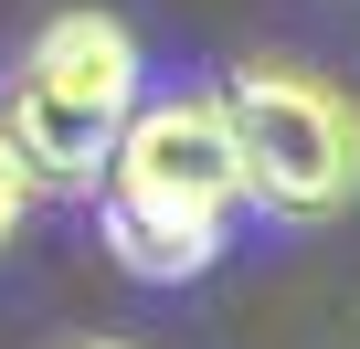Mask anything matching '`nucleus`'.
<instances>
[{
	"label": "nucleus",
	"instance_id": "1",
	"mask_svg": "<svg viewBox=\"0 0 360 349\" xmlns=\"http://www.w3.org/2000/svg\"><path fill=\"white\" fill-rule=\"evenodd\" d=\"M244 159L223 127L212 85H180V96H138L106 169H96V244L117 254V275L138 286H202L233 233H244Z\"/></svg>",
	"mask_w": 360,
	"mask_h": 349
},
{
	"label": "nucleus",
	"instance_id": "2",
	"mask_svg": "<svg viewBox=\"0 0 360 349\" xmlns=\"http://www.w3.org/2000/svg\"><path fill=\"white\" fill-rule=\"evenodd\" d=\"M223 127L244 159V202L265 223L328 233L360 212V96L307 53H244L223 85Z\"/></svg>",
	"mask_w": 360,
	"mask_h": 349
},
{
	"label": "nucleus",
	"instance_id": "3",
	"mask_svg": "<svg viewBox=\"0 0 360 349\" xmlns=\"http://www.w3.org/2000/svg\"><path fill=\"white\" fill-rule=\"evenodd\" d=\"M138 96H148L138 32L117 11H53L0 74V148L22 159L32 191H96Z\"/></svg>",
	"mask_w": 360,
	"mask_h": 349
},
{
	"label": "nucleus",
	"instance_id": "4",
	"mask_svg": "<svg viewBox=\"0 0 360 349\" xmlns=\"http://www.w3.org/2000/svg\"><path fill=\"white\" fill-rule=\"evenodd\" d=\"M22 212H32V180H22V159H11V148H0V244H11V233H22Z\"/></svg>",
	"mask_w": 360,
	"mask_h": 349
},
{
	"label": "nucleus",
	"instance_id": "5",
	"mask_svg": "<svg viewBox=\"0 0 360 349\" xmlns=\"http://www.w3.org/2000/svg\"><path fill=\"white\" fill-rule=\"evenodd\" d=\"M75 349H127V338H75Z\"/></svg>",
	"mask_w": 360,
	"mask_h": 349
}]
</instances>
